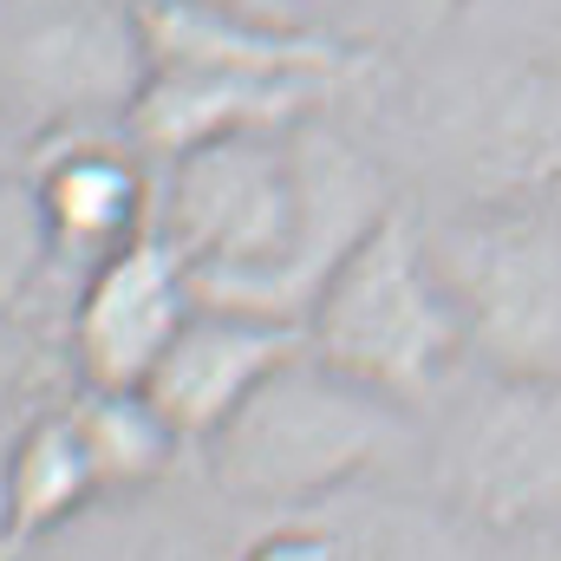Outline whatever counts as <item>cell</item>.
I'll list each match as a JSON object with an SVG mask.
<instances>
[{
  "label": "cell",
  "instance_id": "obj_1",
  "mask_svg": "<svg viewBox=\"0 0 561 561\" xmlns=\"http://www.w3.org/2000/svg\"><path fill=\"white\" fill-rule=\"evenodd\" d=\"M386 209L379 170L313 118L209 138L157 183V236L190 262L196 294L294 327Z\"/></svg>",
  "mask_w": 561,
  "mask_h": 561
},
{
  "label": "cell",
  "instance_id": "obj_2",
  "mask_svg": "<svg viewBox=\"0 0 561 561\" xmlns=\"http://www.w3.org/2000/svg\"><path fill=\"white\" fill-rule=\"evenodd\" d=\"M300 333L313 359L386 392L392 405L431 399L470 353L450 287L437 275L431 236L405 209H386L346 249V262L327 275Z\"/></svg>",
  "mask_w": 561,
  "mask_h": 561
},
{
  "label": "cell",
  "instance_id": "obj_3",
  "mask_svg": "<svg viewBox=\"0 0 561 561\" xmlns=\"http://www.w3.org/2000/svg\"><path fill=\"white\" fill-rule=\"evenodd\" d=\"M399 437V405L307 346L209 437V477L262 510L313 503L379 463Z\"/></svg>",
  "mask_w": 561,
  "mask_h": 561
},
{
  "label": "cell",
  "instance_id": "obj_4",
  "mask_svg": "<svg viewBox=\"0 0 561 561\" xmlns=\"http://www.w3.org/2000/svg\"><path fill=\"white\" fill-rule=\"evenodd\" d=\"M437 275L463 320L470 359L496 379H561V216L490 196L431 229Z\"/></svg>",
  "mask_w": 561,
  "mask_h": 561
},
{
  "label": "cell",
  "instance_id": "obj_5",
  "mask_svg": "<svg viewBox=\"0 0 561 561\" xmlns=\"http://www.w3.org/2000/svg\"><path fill=\"white\" fill-rule=\"evenodd\" d=\"M7 125L39 144L66 125L131 118L150 85L138 0H7Z\"/></svg>",
  "mask_w": 561,
  "mask_h": 561
},
{
  "label": "cell",
  "instance_id": "obj_6",
  "mask_svg": "<svg viewBox=\"0 0 561 561\" xmlns=\"http://www.w3.org/2000/svg\"><path fill=\"white\" fill-rule=\"evenodd\" d=\"M203 307L190 262L150 229L131 249L85 268V287L72 300V366L79 386L144 392L183 320Z\"/></svg>",
  "mask_w": 561,
  "mask_h": 561
},
{
  "label": "cell",
  "instance_id": "obj_7",
  "mask_svg": "<svg viewBox=\"0 0 561 561\" xmlns=\"http://www.w3.org/2000/svg\"><path fill=\"white\" fill-rule=\"evenodd\" d=\"M138 150V138H112L105 125H66L33 144L26 190L59 255L92 268L157 229V183L144 176Z\"/></svg>",
  "mask_w": 561,
  "mask_h": 561
},
{
  "label": "cell",
  "instance_id": "obj_8",
  "mask_svg": "<svg viewBox=\"0 0 561 561\" xmlns=\"http://www.w3.org/2000/svg\"><path fill=\"white\" fill-rule=\"evenodd\" d=\"M300 346H307V333L294 320L203 300L183 320V333L170 340V353L157 359L144 392L157 399V412L176 424L190 444H209Z\"/></svg>",
  "mask_w": 561,
  "mask_h": 561
},
{
  "label": "cell",
  "instance_id": "obj_9",
  "mask_svg": "<svg viewBox=\"0 0 561 561\" xmlns=\"http://www.w3.org/2000/svg\"><path fill=\"white\" fill-rule=\"evenodd\" d=\"M510 392L477 412L463 437V470L483 510L523 516L561 503V379H503Z\"/></svg>",
  "mask_w": 561,
  "mask_h": 561
},
{
  "label": "cell",
  "instance_id": "obj_10",
  "mask_svg": "<svg viewBox=\"0 0 561 561\" xmlns=\"http://www.w3.org/2000/svg\"><path fill=\"white\" fill-rule=\"evenodd\" d=\"M99 490L105 483L92 470V450H85L72 412H46V419L26 424V437L13 444V463H7V523H13V536H53Z\"/></svg>",
  "mask_w": 561,
  "mask_h": 561
},
{
  "label": "cell",
  "instance_id": "obj_11",
  "mask_svg": "<svg viewBox=\"0 0 561 561\" xmlns=\"http://www.w3.org/2000/svg\"><path fill=\"white\" fill-rule=\"evenodd\" d=\"M66 412H72V424H79V437H85L92 470H99L105 490H144V483H157V477L176 463V450L190 444L176 424L157 412L150 392L85 386Z\"/></svg>",
  "mask_w": 561,
  "mask_h": 561
},
{
  "label": "cell",
  "instance_id": "obj_12",
  "mask_svg": "<svg viewBox=\"0 0 561 561\" xmlns=\"http://www.w3.org/2000/svg\"><path fill=\"white\" fill-rule=\"evenodd\" d=\"M242 561H346V549H340V536H327L313 523H287L275 536H262Z\"/></svg>",
  "mask_w": 561,
  "mask_h": 561
}]
</instances>
